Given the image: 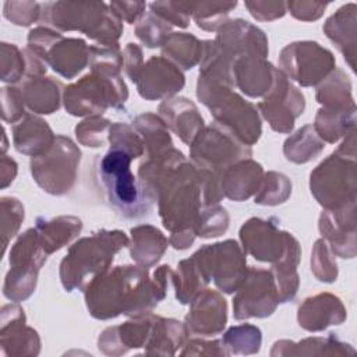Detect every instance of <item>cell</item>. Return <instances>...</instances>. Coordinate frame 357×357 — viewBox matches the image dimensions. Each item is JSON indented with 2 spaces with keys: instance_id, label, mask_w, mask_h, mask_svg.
Masks as SVG:
<instances>
[{
  "instance_id": "cell-43",
  "label": "cell",
  "mask_w": 357,
  "mask_h": 357,
  "mask_svg": "<svg viewBox=\"0 0 357 357\" xmlns=\"http://www.w3.org/2000/svg\"><path fill=\"white\" fill-rule=\"evenodd\" d=\"M229 223L230 216L226 208L216 204L201 209L192 229L195 236L202 238H212L226 233V230L229 229Z\"/></svg>"
},
{
  "instance_id": "cell-30",
  "label": "cell",
  "mask_w": 357,
  "mask_h": 357,
  "mask_svg": "<svg viewBox=\"0 0 357 357\" xmlns=\"http://www.w3.org/2000/svg\"><path fill=\"white\" fill-rule=\"evenodd\" d=\"M130 234V257L139 266L151 268L156 265L167 250L169 240L152 225H138L131 227Z\"/></svg>"
},
{
  "instance_id": "cell-22",
  "label": "cell",
  "mask_w": 357,
  "mask_h": 357,
  "mask_svg": "<svg viewBox=\"0 0 357 357\" xmlns=\"http://www.w3.org/2000/svg\"><path fill=\"white\" fill-rule=\"evenodd\" d=\"M276 67L265 57L248 54L237 57L233 63V81L250 98L265 96L272 88Z\"/></svg>"
},
{
  "instance_id": "cell-57",
  "label": "cell",
  "mask_w": 357,
  "mask_h": 357,
  "mask_svg": "<svg viewBox=\"0 0 357 357\" xmlns=\"http://www.w3.org/2000/svg\"><path fill=\"white\" fill-rule=\"evenodd\" d=\"M112 10L128 24H137V21L145 14V1H112L109 4Z\"/></svg>"
},
{
  "instance_id": "cell-10",
  "label": "cell",
  "mask_w": 357,
  "mask_h": 357,
  "mask_svg": "<svg viewBox=\"0 0 357 357\" xmlns=\"http://www.w3.org/2000/svg\"><path fill=\"white\" fill-rule=\"evenodd\" d=\"M251 156V146L238 141L226 127L215 121L204 127L190 145L191 162L218 176L230 165Z\"/></svg>"
},
{
  "instance_id": "cell-49",
  "label": "cell",
  "mask_w": 357,
  "mask_h": 357,
  "mask_svg": "<svg viewBox=\"0 0 357 357\" xmlns=\"http://www.w3.org/2000/svg\"><path fill=\"white\" fill-rule=\"evenodd\" d=\"M194 1H152L149 4V10L165 21H167L172 26L187 28L190 25V20L192 18Z\"/></svg>"
},
{
  "instance_id": "cell-50",
  "label": "cell",
  "mask_w": 357,
  "mask_h": 357,
  "mask_svg": "<svg viewBox=\"0 0 357 357\" xmlns=\"http://www.w3.org/2000/svg\"><path fill=\"white\" fill-rule=\"evenodd\" d=\"M107 139L110 146L123 148L131 152L132 155H135V158L145 155V146H144L142 138L134 130V127L127 123H119V121L112 123Z\"/></svg>"
},
{
  "instance_id": "cell-14",
  "label": "cell",
  "mask_w": 357,
  "mask_h": 357,
  "mask_svg": "<svg viewBox=\"0 0 357 357\" xmlns=\"http://www.w3.org/2000/svg\"><path fill=\"white\" fill-rule=\"evenodd\" d=\"M204 262L211 280L226 293H234L247 275L245 252L236 240H225L215 244H205L195 251Z\"/></svg>"
},
{
  "instance_id": "cell-1",
  "label": "cell",
  "mask_w": 357,
  "mask_h": 357,
  "mask_svg": "<svg viewBox=\"0 0 357 357\" xmlns=\"http://www.w3.org/2000/svg\"><path fill=\"white\" fill-rule=\"evenodd\" d=\"M173 271L160 265L149 276L148 268L117 265L95 278L84 290L85 304L95 319L106 321L119 315L138 317L152 310L166 297Z\"/></svg>"
},
{
  "instance_id": "cell-39",
  "label": "cell",
  "mask_w": 357,
  "mask_h": 357,
  "mask_svg": "<svg viewBox=\"0 0 357 357\" xmlns=\"http://www.w3.org/2000/svg\"><path fill=\"white\" fill-rule=\"evenodd\" d=\"M227 354H255L261 349L262 332L251 324H240L229 328L220 339Z\"/></svg>"
},
{
  "instance_id": "cell-23",
  "label": "cell",
  "mask_w": 357,
  "mask_h": 357,
  "mask_svg": "<svg viewBox=\"0 0 357 357\" xmlns=\"http://www.w3.org/2000/svg\"><path fill=\"white\" fill-rule=\"evenodd\" d=\"M158 112L166 126L188 146L205 127L204 117L195 103L184 96L163 100Z\"/></svg>"
},
{
  "instance_id": "cell-3",
  "label": "cell",
  "mask_w": 357,
  "mask_h": 357,
  "mask_svg": "<svg viewBox=\"0 0 357 357\" xmlns=\"http://www.w3.org/2000/svg\"><path fill=\"white\" fill-rule=\"evenodd\" d=\"M130 238L123 230L100 229L73 243L60 262L59 276L67 291L85 290L99 275L105 273L114 255L128 247Z\"/></svg>"
},
{
  "instance_id": "cell-27",
  "label": "cell",
  "mask_w": 357,
  "mask_h": 357,
  "mask_svg": "<svg viewBox=\"0 0 357 357\" xmlns=\"http://www.w3.org/2000/svg\"><path fill=\"white\" fill-rule=\"evenodd\" d=\"M18 88L22 93L25 106L33 113L52 114L61 106L64 86L53 77H25L18 84Z\"/></svg>"
},
{
  "instance_id": "cell-29",
  "label": "cell",
  "mask_w": 357,
  "mask_h": 357,
  "mask_svg": "<svg viewBox=\"0 0 357 357\" xmlns=\"http://www.w3.org/2000/svg\"><path fill=\"white\" fill-rule=\"evenodd\" d=\"M356 350L346 342H342L336 333H329L325 337L314 336L300 342L278 340L273 343L271 356H347Z\"/></svg>"
},
{
  "instance_id": "cell-34",
  "label": "cell",
  "mask_w": 357,
  "mask_h": 357,
  "mask_svg": "<svg viewBox=\"0 0 357 357\" xmlns=\"http://www.w3.org/2000/svg\"><path fill=\"white\" fill-rule=\"evenodd\" d=\"M312 127L324 142L335 144L354 130L356 107H350V109L321 107L317 112Z\"/></svg>"
},
{
  "instance_id": "cell-41",
  "label": "cell",
  "mask_w": 357,
  "mask_h": 357,
  "mask_svg": "<svg viewBox=\"0 0 357 357\" xmlns=\"http://www.w3.org/2000/svg\"><path fill=\"white\" fill-rule=\"evenodd\" d=\"M237 7V1H199L194 3L192 20L195 25L204 31H218L226 21L231 10Z\"/></svg>"
},
{
  "instance_id": "cell-19",
  "label": "cell",
  "mask_w": 357,
  "mask_h": 357,
  "mask_svg": "<svg viewBox=\"0 0 357 357\" xmlns=\"http://www.w3.org/2000/svg\"><path fill=\"white\" fill-rule=\"evenodd\" d=\"M216 32L213 40L233 60L248 54H257L266 59L269 53L265 32L243 18L227 20Z\"/></svg>"
},
{
  "instance_id": "cell-55",
  "label": "cell",
  "mask_w": 357,
  "mask_h": 357,
  "mask_svg": "<svg viewBox=\"0 0 357 357\" xmlns=\"http://www.w3.org/2000/svg\"><path fill=\"white\" fill-rule=\"evenodd\" d=\"M329 3H321V1H287L286 8L290 11V14L300 20V21H315L318 20Z\"/></svg>"
},
{
  "instance_id": "cell-13",
  "label": "cell",
  "mask_w": 357,
  "mask_h": 357,
  "mask_svg": "<svg viewBox=\"0 0 357 357\" xmlns=\"http://www.w3.org/2000/svg\"><path fill=\"white\" fill-rule=\"evenodd\" d=\"M257 107L273 131L289 134L294 128L296 119L304 113L305 98L303 92L276 68L272 88Z\"/></svg>"
},
{
  "instance_id": "cell-2",
  "label": "cell",
  "mask_w": 357,
  "mask_h": 357,
  "mask_svg": "<svg viewBox=\"0 0 357 357\" xmlns=\"http://www.w3.org/2000/svg\"><path fill=\"white\" fill-rule=\"evenodd\" d=\"M137 159L131 152L110 146L105 155L95 159V181L105 202L124 219L148 218L156 202L153 194L137 178L131 162Z\"/></svg>"
},
{
  "instance_id": "cell-58",
  "label": "cell",
  "mask_w": 357,
  "mask_h": 357,
  "mask_svg": "<svg viewBox=\"0 0 357 357\" xmlns=\"http://www.w3.org/2000/svg\"><path fill=\"white\" fill-rule=\"evenodd\" d=\"M17 172H18V165L17 162L7 156V155H1V159H0V181H1V188H6L8 187L15 176H17Z\"/></svg>"
},
{
  "instance_id": "cell-15",
  "label": "cell",
  "mask_w": 357,
  "mask_h": 357,
  "mask_svg": "<svg viewBox=\"0 0 357 357\" xmlns=\"http://www.w3.org/2000/svg\"><path fill=\"white\" fill-rule=\"evenodd\" d=\"M137 91L145 100H166L185 85L183 71L163 56L148 59L137 78Z\"/></svg>"
},
{
  "instance_id": "cell-25",
  "label": "cell",
  "mask_w": 357,
  "mask_h": 357,
  "mask_svg": "<svg viewBox=\"0 0 357 357\" xmlns=\"http://www.w3.org/2000/svg\"><path fill=\"white\" fill-rule=\"evenodd\" d=\"M43 61L59 75L71 79L88 66L89 46L81 38H64L60 33L46 50Z\"/></svg>"
},
{
  "instance_id": "cell-40",
  "label": "cell",
  "mask_w": 357,
  "mask_h": 357,
  "mask_svg": "<svg viewBox=\"0 0 357 357\" xmlns=\"http://www.w3.org/2000/svg\"><path fill=\"white\" fill-rule=\"evenodd\" d=\"M291 195L290 178L279 172H268L264 174L259 190L254 197L257 205L276 206L289 199Z\"/></svg>"
},
{
  "instance_id": "cell-24",
  "label": "cell",
  "mask_w": 357,
  "mask_h": 357,
  "mask_svg": "<svg viewBox=\"0 0 357 357\" xmlns=\"http://www.w3.org/2000/svg\"><path fill=\"white\" fill-rule=\"evenodd\" d=\"M261 163L251 158L238 160L226 167L218 177L223 197L241 202L255 195L264 178Z\"/></svg>"
},
{
  "instance_id": "cell-16",
  "label": "cell",
  "mask_w": 357,
  "mask_h": 357,
  "mask_svg": "<svg viewBox=\"0 0 357 357\" xmlns=\"http://www.w3.org/2000/svg\"><path fill=\"white\" fill-rule=\"evenodd\" d=\"M0 346L6 356H38L40 351V337L26 325L25 311L15 301L1 307Z\"/></svg>"
},
{
  "instance_id": "cell-21",
  "label": "cell",
  "mask_w": 357,
  "mask_h": 357,
  "mask_svg": "<svg viewBox=\"0 0 357 357\" xmlns=\"http://www.w3.org/2000/svg\"><path fill=\"white\" fill-rule=\"evenodd\" d=\"M347 314L342 300L332 293H318L307 297L298 305V325L308 332H319L344 322Z\"/></svg>"
},
{
  "instance_id": "cell-46",
  "label": "cell",
  "mask_w": 357,
  "mask_h": 357,
  "mask_svg": "<svg viewBox=\"0 0 357 357\" xmlns=\"http://www.w3.org/2000/svg\"><path fill=\"white\" fill-rule=\"evenodd\" d=\"M112 121L103 116H91L75 126L78 142L89 148H102L109 142V130Z\"/></svg>"
},
{
  "instance_id": "cell-36",
  "label": "cell",
  "mask_w": 357,
  "mask_h": 357,
  "mask_svg": "<svg viewBox=\"0 0 357 357\" xmlns=\"http://www.w3.org/2000/svg\"><path fill=\"white\" fill-rule=\"evenodd\" d=\"M162 56L180 70H191L201 61L202 40L192 33L172 32L162 46Z\"/></svg>"
},
{
  "instance_id": "cell-54",
  "label": "cell",
  "mask_w": 357,
  "mask_h": 357,
  "mask_svg": "<svg viewBox=\"0 0 357 357\" xmlns=\"http://www.w3.org/2000/svg\"><path fill=\"white\" fill-rule=\"evenodd\" d=\"M180 351L181 356H229L222 340H205V339H187Z\"/></svg>"
},
{
  "instance_id": "cell-12",
  "label": "cell",
  "mask_w": 357,
  "mask_h": 357,
  "mask_svg": "<svg viewBox=\"0 0 357 357\" xmlns=\"http://www.w3.org/2000/svg\"><path fill=\"white\" fill-rule=\"evenodd\" d=\"M278 304V290L271 271L250 266L233 297L234 319L266 318L275 312Z\"/></svg>"
},
{
  "instance_id": "cell-60",
  "label": "cell",
  "mask_w": 357,
  "mask_h": 357,
  "mask_svg": "<svg viewBox=\"0 0 357 357\" xmlns=\"http://www.w3.org/2000/svg\"><path fill=\"white\" fill-rule=\"evenodd\" d=\"M6 149H7V135H6V130L3 128V155H4Z\"/></svg>"
},
{
  "instance_id": "cell-9",
  "label": "cell",
  "mask_w": 357,
  "mask_h": 357,
  "mask_svg": "<svg viewBox=\"0 0 357 357\" xmlns=\"http://www.w3.org/2000/svg\"><path fill=\"white\" fill-rule=\"evenodd\" d=\"M310 190L324 209H336L356 201V158L337 151L310 174Z\"/></svg>"
},
{
  "instance_id": "cell-32",
  "label": "cell",
  "mask_w": 357,
  "mask_h": 357,
  "mask_svg": "<svg viewBox=\"0 0 357 357\" xmlns=\"http://www.w3.org/2000/svg\"><path fill=\"white\" fill-rule=\"evenodd\" d=\"M209 282L211 276L195 252L190 258L180 261L177 271L172 275L176 298L181 304H190L198 293L208 287Z\"/></svg>"
},
{
  "instance_id": "cell-56",
  "label": "cell",
  "mask_w": 357,
  "mask_h": 357,
  "mask_svg": "<svg viewBox=\"0 0 357 357\" xmlns=\"http://www.w3.org/2000/svg\"><path fill=\"white\" fill-rule=\"evenodd\" d=\"M123 60H124L123 68L127 77L135 84L144 66L142 49L137 43H132V42L127 43V46L123 50Z\"/></svg>"
},
{
  "instance_id": "cell-51",
  "label": "cell",
  "mask_w": 357,
  "mask_h": 357,
  "mask_svg": "<svg viewBox=\"0 0 357 357\" xmlns=\"http://www.w3.org/2000/svg\"><path fill=\"white\" fill-rule=\"evenodd\" d=\"M3 14L14 25L29 26L40 21L42 4L38 1H6Z\"/></svg>"
},
{
  "instance_id": "cell-47",
  "label": "cell",
  "mask_w": 357,
  "mask_h": 357,
  "mask_svg": "<svg viewBox=\"0 0 357 357\" xmlns=\"http://www.w3.org/2000/svg\"><path fill=\"white\" fill-rule=\"evenodd\" d=\"M1 206V254H6L7 245L11 241V238L15 237L18 233L21 223L24 222L25 212L24 205L20 199L14 197H1L0 199Z\"/></svg>"
},
{
  "instance_id": "cell-18",
  "label": "cell",
  "mask_w": 357,
  "mask_h": 357,
  "mask_svg": "<svg viewBox=\"0 0 357 357\" xmlns=\"http://www.w3.org/2000/svg\"><path fill=\"white\" fill-rule=\"evenodd\" d=\"M227 324V303L225 297L211 289L198 293L190 303V310L184 318L188 333L201 336H215L223 332Z\"/></svg>"
},
{
  "instance_id": "cell-7",
  "label": "cell",
  "mask_w": 357,
  "mask_h": 357,
  "mask_svg": "<svg viewBox=\"0 0 357 357\" xmlns=\"http://www.w3.org/2000/svg\"><path fill=\"white\" fill-rule=\"evenodd\" d=\"M238 234L243 251L257 261L298 266L301 247L291 233L279 229L276 218H251L244 222Z\"/></svg>"
},
{
  "instance_id": "cell-38",
  "label": "cell",
  "mask_w": 357,
  "mask_h": 357,
  "mask_svg": "<svg viewBox=\"0 0 357 357\" xmlns=\"http://www.w3.org/2000/svg\"><path fill=\"white\" fill-rule=\"evenodd\" d=\"M325 148V142L318 137L312 124H305L290 135L283 144V153L293 163H307L315 159Z\"/></svg>"
},
{
  "instance_id": "cell-11",
  "label": "cell",
  "mask_w": 357,
  "mask_h": 357,
  "mask_svg": "<svg viewBox=\"0 0 357 357\" xmlns=\"http://www.w3.org/2000/svg\"><path fill=\"white\" fill-rule=\"evenodd\" d=\"M279 67L290 81L301 86H315L336 68V60L333 53L318 42L301 40L282 49Z\"/></svg>"
},
{
  "instance_id": "cell-28",
  "label": "cell",
  "mask_w": 357,
  "mask_h": 357,
  "mask_svg": "<svg viewBox=\"0 0 357 357\" xmlns=\"http://www.w3.org/2000/svg\"><path fill=\"white\" fill-rule=\"evenodd\" d=\"M356 11L357 6L347 3L332 14L322 26L328 39L333 42L353 71H356Z\"/></svg>"
},
{
  "instance_id": "cell-45",
  "label": "cell",
  "mask_w": 357,
  "mask_h": 357,
  "mask_svg": "<svg viewBox=\"0 0 357 357\" xmlns=\"http://www.w3.org/2000/svg\"><path fill=\"white\" fill-rule=\"evenodd\" d=\"M123 52L119 45H91L89 61L91 71H99L103 74H120L123 68Z\"/></svg>"
},
{
  "instance_id": "cell-44",
  "label": "cell",
  "mask_w": 357,
  "mask_h": 357,
  "mask_svg": "<svg viewBox=\"0 0 357 357\" xmlns=\"http://www.w3.org/2000/svg\"><path fill=\"white\" fill-rule=\"evenodd\" d=\"M0 79L7 84H20L26 75L24 50L14 43H0Z\"/></svg>"
},
{
  "instance_id": "cell-59",
  "label": "cell",
  "mask_w": 357,
  "mask_h": 357,
  "mask_svg": "<svg viewBox=\"0 0 357 357\" xmlns=\"http://www.w3.org/2000/svg\"><path fill=\"white\" fill-rule=\"evenodd\" d=\"M195 237L197 236H195L192 229H184V230L173 231V233H170L169 244L174 250H187L188 247H191V244L194 243Z\"/></svg>"
},
{
  "instance_id": "cell-4",
  "label": "cell",
  "mask_w": 357,
  "mask_h": 357,
  "mask_svg": "<svg viewBox=\"0 0 357 357\" xmlns=\"http://www.w3.org/2000/svg\"><path fill=\"white\" fill-rule=\"evenodd\" d=\"M40 21L59 32H82L98 45H119L124 31L121 18L103 1L43 3Z\"/></svg>"
},
{
  "instance_id": "cell-42",
  "label": "cell",
  "mask_w": 357,
  "mask_h": 357,
  "mask_svg": "<svg viewBox=\"0 0 357 357\" xmlns=\"http://www.w3.org/2000/svg\"><path fill=\"white\" fill-rule=\"evenodd\" d=\"M135 36L149 49L163 46L172 33V25L158 14L145 11L134 26Z\"/></svg>"
},
{
  "instance_id": "cell-17",
  "label": "cell",
  "mask_w": 357,
  "mask_h": 357,
  "mask_svg": "<svg viewBox=\"0 0 357 357\" xmlns=\"http://www.w3.org/2000/svg\"><path fill=\"white\" fill-rule=\"evenodd\" d=\"M318 229L335 255L356 257V201L336 209H324L319 215Z\"/></svg>"
},
{
  "instance_id": "cell-20",
  "label": "cell",
  "mask_w": 357,
  "mask_h": 357,
  "mask_svg": "<svg viewBox=\"0 0 357 357\" xmlns=\"http://www.w3.org/2000/svg\"><path fill=\"white\" fill-rule=\"evenodd\" d=\"M155 314H144L131 317V319L106 328L98 339L99 350L106 356H121L131 349H141L146 346Z\"/></svg>"
},
{
  "instance_id": "cell-37",
  "label": "cell",
  "mask_w": 357,
  "mask_h": 357,
  "mask_svg": "<svg viewBox=\"0 0 357 357\" xmlns=\"http://www.w3.org/2000/svg\"><path fill=\"white\" fill-rule=\"evenodd\" d=\"M315 99L322 107L350 109L356 107L351 95V82L340 68H335L321 84L317 85Z\"/></svg>"
},
{
  "instance_id": "cell-5",
  "label": "cell",
  "mask_w": 357,
  "mask_h": 357,
  "mask_svg": "<svg viewBox=\"0 0 357 357\" xmlns=\"http://www.w3.org/2000/svg\"><path fill=\"white\" fill-rule=\"evenodd\" d=\"M234 86L225 84L197 81V98L205 105L215 123L226 127L238 141L252 146L262 134L258 107L236 93Z\"/></svg>"
},
{
  "instance_id": "cell-26",
  "label": "cell",
  "mask_w": 357,
  "mask_h": 357,
  "mask_svg": "<svg viewBox=\"0 0 357 357\" xmlns=\"http://www.w3.org/2000/svg\"><path fill=\"white\" fill-rule=\"evenodd\" d=\"M56 137L47 121L32 113H26L18 123L13 124L14 148L31 158L46 153L53 146Z\"/></svg>"
},
{
  "instance_id": "cell-33",
  "label": "cell",
  "mask_w": 357,
  "mask_h": 357,
  "mask_svg": "<svg viewBox=\"0 0 357 357\" xmlns=\"http://www.w3.org/2000/svg\"><path fill=\"white\" fill-rule=\"evenodd\" d=\"M188 335L190 333L183 322L173 318L155 315L152 331L145 346V353L174 356L177 350L184 346Z\"/></svg>"
},
{
  "instance_id": "cell-31",
  "label": "cell",
  "mask_w": 357,
  "mask_h": 357,
  "mask_svg": "<svg viewBox=\"0 0 357 357\" xmlns=\"http://www.w3.org/2000/svg\"><path fill=\"white\" fill-rule=\"evenodd\" d=\"M82 226V220L71 215H61L52 219L39 216L35 222V229L39 234L42 247L49 257L77 238Z\"/></svg>"
},
{
  "instance_id": "cell-8",
  "label": "cell",
  "mask_w": 357,
  "mask_h": 357,
  "mask_svg": "<svg viewBox=\"0 0 357 357\" xmlns=\"http://www.w3.org/2000/svg\"><path fill=\"white\" fill-rule=\"evenodd\" d=\"M81 151L75 142L57 135L53 146L43 155L31 158L29 170L35 183L47 194L64 195L75 184Z\"/></svg>"
},
{
  "instance_id": "cell-53",
  "label": "cell",
  "mask_w": 357,
  "mask_h": 357,
  "mask_svg": "<svg viewBox=\"0 0 357 357\" xmlns=\"http://www.w3.org/2000/svg\"><path fill=\"white\" fill-rule=\"evenodd\" d=\"M244 6L248 10V13L257 21H261V22L282 18L287 11L284 1H259V0L251 1V0H247V1H244Z\"/></svg>"
},
{
  "instance_id": "cell-6",
  "label": "cell",
  "mask_w": 357,
  "mask_h": 357,
  "mask_svg": "<svg viewBox=\"0 0 357 357\" xmlns=\"http://www.w3.org/2000/svg\"><path fill=\"white\" fill-rule=\"evenodd\" d=\"M128 89L121 74L91 71L77 82L64 88L63 103L71 116H102L109 107L124 110Z\"/></svg>"
},
{
  "instance_id": "cell-48",
  "label": "cell",
  "mask_w": 357,
  "mask_h": 357,
  "mask_svg": "<svg viewBox=\"0 0 357 357\" xmlns=\"http://www.w3.org/2000/svg\"><path fill=\"white\" fill-rule=\"evenodd\" d=\"M311 272L319 282L324 283H332L337 278L339 271L335 254L324 238L317 240L312 247Z\"/></svg>"
},
{
  "instance_id": "cell-52",
  "label": "cell",
  "mask_w": 357,
  "mask_h": 357,
  "mask_svg": "<svg viewBox=\"0 0 357 357\" xmlns=\"http://www.w3.org/2000/svg\"><path fill=\"white\" fill-rule=\"evenodd\" d=\"M25 107L26 106L18 86L10 85L1 88V119L4 123H18L26 114Z\"/></svg>"
},
{
  "instance_id": "cell-35",
  "label": "cell",
  "mask_w": 357,
  "mask_h": 357,
  "mask_svg": "<svg viewBox=\"0 0 357 357\" xmlns=\"http://www.w3.org/2000/svg\"><path fill=\"white\" fill-rule=\"evenodd\" d=\"M132 127L142 138L146 158L173 148L169 127L160 116L149 112L138 114L132 121Z\"/></svg>"
}]
</instances>
